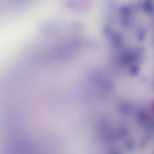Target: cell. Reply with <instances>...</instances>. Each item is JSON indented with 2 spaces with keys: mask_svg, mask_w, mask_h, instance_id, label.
<instances>
[{
  "mask_svg": "<svg viewBox=\"0 0 154 154\" xmlns=\"http://www.w3.org/2000/svg\"><path fill=\"white\" fill-rule=\"evenodd\" d=\"M140 69L137 65H133L132 66L130 70L131 75L133 76H136L139 72Z\"/></svg>",
  "mask_w": 154,
  "mask_h": 154,
  "instance_id": "obj_1",
  "label": "cell"
},
{
  "mask_svg": "<svg viewBox=\"0 0 154 154\" xmlns=\"http://www.w3.org/2000/svg\"><path fill=\"white\" fill-rule=\"evenodd\" d=\"M145 35V32L143 30H141L138 34V38L140 41H142L144 39Z\"/></svg>",
  "mask_w": 154,
  "mask_h": 154,
  "instance_id": "obj_2",
  "label": "cell"
}]
</instances>
